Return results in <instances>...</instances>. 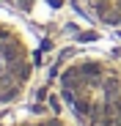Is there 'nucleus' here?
<instances>
[{
  "instance_id": "f257e3e1",
  "label": "nucleus",
  "mask_w": 121,
  "mask_h": 126,
  "mask_svg": "<svg viewBox=\"0 0 121 126\" xmlns=\"http://www.w3.org/2000/svg\"><path fill=\"white\" fill-rule=\"evenodd\" d=\"M60 96L77 126H121V69L80 60L60 74Z\"/></svg>"
},
{
  "instance_id": "20e7f679",
  "label": "nucleus",
  "mask_w": 121,
  "mask_h": 126,
  "mask_svg": "<svg viewBox=\"0 0 121 126\" xmlns=\"http://www.w3.org/2000/svg\"><path fill=\"white\" fill-rule=\"evenodd\" d=\"M14 126H72L66 118L60 115H44V118H28V121H19Z\"/></svg>"
},
{
  "instance_id": "7ed1b4c3",
  "label": "nucleus",
  "mask_w": 121,
  "mask_h": 126,
  "mask_svg": "<svg viewBox=\"0 0 121 126\" xmlns=\"http://www.w3.org/2000/svg\"><path fill=\"white\" fill-rule=\"evenodd\" d=\"M88 8L107 25H121V0H85Z\"/></svg>"
},
{
  "instance_id": "f03ea898",
  "label": "nucleus",
  "mask_w": 121,
  "mask_h": 126,
  "mask_svg": "<svg viewBox=\"0 0 121 126\" xmlns=\"http://www.w3.org/2000/svg\"><path fill=\"white\" fill-rule=\"evenodd\" d=\"M30 79V55L19 38L0 28V104H8L22 96Z\"/></svg>"
}]
</instances>
